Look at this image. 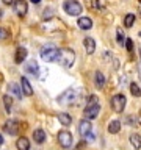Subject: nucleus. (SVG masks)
Listing matches in <instances>:
<instances>
[{
  "instance_id": "nucleus-14",
  "label": "nucleus",
  "mask_w": 141,
  "mask_h": 150,
  "mask_svg": "<svg viewBox=\"0 0 141 150\" xmlns=\"http://www.w3.org/2000/svg\"><path fill=\"white\" fill-rule=\"evenodd\" d=\"M21 89H22V94H25L27 97L33 96V88H31L30 81H28V78H25V77L21 78Z\"/></svg>"
},
{
  "instance_id": "nucleus-21",
  "label": "nucleus",
  "mask_w": 141,
  "mask_h": 150,
  "mask_svg": "<svg viewBox=\"0 0 141 150\" xmlns=\"http://www.w3.org/2000/svg\"><path fill=\"white\" fill-rule=\"evenodd\" d=\"M58 120H60V124L64 125V127H69L70 124H72V117H70L68 112H60V114H58Z\"/></svg>"
},
{
  "instance_id": "nucleus-29",
  "label": "nucleus",
  "mask_w": 141,
  "mask_h": 150,
  "mask_svg": "<svg viewBox=\"0 0 141 150\" xmlns=\"http://www.w3.org/2000/svg\"><path fill=\"white\" fill-rule=\"evenodd\" d=\"M52 16V8H49V9H46V11H44V14H42V17H50Z\"/></svg>"
},
{
  "instance_id": "nucleus-12",
  "label": "nucleus",
  "mask_w": 141,
  "mask_h": 150,
  "mask_svg": "<svg viewBox=\"0 0 141 150\" xmlns=\"http://www.w3.org/2000/svg\"><path fill=\"white\" fill-rule=\"evenodd\" d=\"M25 72L28 75H33V77H38V75H39V66H38V63L35 59L28 61L25 64Z\"/></svg>"
},
{
  "instance_id": "nucleus-18",
  "label": "nucleus",
  "mask_w": 141,
  "mask_h": 150,
  "mask_svg": "<svg viewBox=\"0 0 141 150\" xmlns=\"http://www.w3.org/2000/svg\"><path fill=\"white\" fill-rule=\"evenodd\" d=\"M129 141H130L132 147H133L135 150H140V149H141V134H138V133H132L130 138H129Z\"/></svg>"
},
{
  "instance_id": "nucleus-17",
  "label": "nucleus",
  "mask_w": 141,
  "mask_h": 150,
  "mask_svg": "<svg viewBox=\"0 0 141 150\" xmlns=\"http://www.w3.org/2000/svg\"><path fill=\"white\" fill-rule=\"evenodd\" d=\"M25 58H27V49L25 47H19L16 50V55H14V61H16L17 64H21L25 61Z\"/></svg>"
},
{
  "instance_id": "nucleus-24",
  "label": "nucleus",
  "mask_w": 141,
  "mask_h": 150,
  "mask_svg": "<svg viewBox=\"0 0 141 150\" xmlns=\"http://www.w3.org/2000/svg\"><path fill=\"white\" fill-rule=\"evenodd\" d=\"M133 22H135V14L129 13V14L125 16V19H124V25H125L127 28H130L132 25H133Z\"/></svg>"
},
{
  "instance_id": "nucleus-4",
  "label": "nucleus",
  "mask_w": 141,
  "mask_h": 150,
  "mask_svg": "<svg viewBox=\"0 0 141 150\" xmlns=\"http://www.w3.org/2000/svg\"><path fill=\"white\" fill-rule=\"evenodd\" d=\"M77 100V89L74 88H68L66 91H63L56 98V102L60 103V105H70V103H74Z\"/></svg>"
},
{
  "instance_id": "nucleus-30",
  "label": "nucleus",
  "mask_w": 141,
  "mask_h": 150,
  "mask_svg": "<svg viewBox=\"0 0 141 150\" xmlns=\"http://www.w3.org/2000/svg\"><path fill=\"white\" fill-rule=\"evenodd\" d=\"M2 2H3L5 5H11V3H13V0H2Z\"/></svg>"
},
{
  "instance_id": "nucleus-27",
  "label": "nucleus",
  "mask_w": 141,
  "mask_h": 150,
  "mask_svg": "<svg viewBox=\"0 0 141 150\" xmlns=\"http://www.w3.org/2000/svg\"><path fill=\"white\" fill-rule=\"evenodd\" d=\"M8 36H9V33L5 30V28L0 27V41H5V39H8Z\"/></svg>"
},
{
  "instance_id": "nucleus-2",
  "label": "nucleus",
  "mask_w": 141,
  "mask_h": 150,
  "mask_svg": "<svg viewBox=\"0 0 141 150\" xmlns=\"http://www.w3.org/2000/svg\"><path fill=\"white\" fill-rule=\"evenodd\" d=\"M58 63L63 66V67L66 69H69V67H72L74 63H75V53H74V50H70V49H61L60 50V55H58Z\"/></svg>"
},
{
  "instance_id": "nucleus-11",
  "label": "nucleus",
  "mask_w": 141,
  "mask_h": 150,
  "mask_svg": "<svg viewBox=\"0 0 141 150\" xmlns=\"http://www.w3.org/2000/svg\"><path fill=\"white\" fill-rule=\"evenodd\" d=\"M8 96L11 97H16V98H22V89H21V84L17 83H9L8 84Z\"/></svg>"
},
{
  "instance_id": "nucleus-15",
  "label": "nucleus",
  "mask_w": 141,
  "mask_h": 150,
  "mask_svg": "<svg viewBox=\"0 0 141 150\" xmlns=\"http://www.w3.org/2000/svg\"><path fill=\"white\" fill-rule=\"evenodd\" d=\"M77 25H78L80 30H91V28H93V21L89 17L83 16V17H78Z\"/></svg>"
},
{
  "instance_id": "nucleus-1",
  "label": "nucleus",
  "mask_w": 141,
  "mask_h": 150,
  "mask_svg": "<svg viewBox=\"0 0 141 150\" xmlns=\"http://www.w3.org/2000/svg\"><path fill=\"white\" fill-rule=\"evenodd\" d=\"M99 111H100V105H99L97 97L96 96H89L88 103H86V106H85V110H83L85 117H86V119H96Z\"/></svg>"
},
{
  "instance_id": "nucleus-31",
  "label": "nucleus",
  "mask_w": 141,
  "mask_h": 150,
  "mask_svg": "<svg viewBox=\"0 0 141 150\" xmlns=\"http://www.w3.org/2000/svg\"><path fill=\"white\" fill-rule=\"evenodd\" d=\"M30 2H31V3H35V5H38V3L41 2V0H30Z\"/></svg>"
},
{
  "instance_id": "nucleus-23",
  "label": "nucleus",
  "mask_w": 141,
  "mask_h": 150,
  "mask_svg": "<svg viewBox=\"0 0 141 150\" xmlns=\"http://www.w3.org/2000/svg\"><path fill=\"white\" fill-rule=\"evenodd\" d=\"M3 105H5V111H6V112H11V108H13V100H11V96L5 94V96H3Z\"/></svg>"
},
{
  "instance_id": "nucleus-13",
  "label": "nucleus",
  "mask_w": 141,
  "mask_h": 150,
  "mask_svg": "<svg viewBox=\"0 0 141 150\" xmlns=\"http://www.w3.org/2000/svg\"><path fill=\"white\" fill-rule=\"evenodd\" d=\"M83 47H85V52L88 55H93L96 52V41L93 38H85L83 39Z\"/></svg>"
},
{
  "instance_id": "nucleus-7",
  "label": "nucleus",
  "mask_w": 141,
  "mask_h": 150,
  "mask_svg": "<svg viewBox=\"0 0 141 150\" xmlns=\"http://www.w3.org/2000/svg\"><path fill=\"white\" fill-rule=\"evenodd\" d=\"M125 103H127V98L124 94H116L111 98V108L116 112H122V110L125 108Z\"/></svg>"
},
{
  "instance_id": "nucleus-19",
  "label": "nucleus",
  "mask_w": 141,
  "mask_h": 150,
  "mask_svg": "<svg viewBox=\"0 0 141 150\" xmlns=\"http://www.w3.org/2000/svg\"><path fill=\"white\" fill-rule=\"evenodd\" d=\"M16 147H17V150H30V141L25 136H22V138H19L16 141Z\"/></svg>"
},
{
  "instance_id": "nucleus-16",
  "label": "nucleus",
  "mask_w": 141,
  "mask_h": 150,
  "mask_svg": "<svg viewBox=\"0 0 141 150\" xmlns=\"http://www.w3.org/2000/svg\"><path fill=\"white\" fill-rule=\"evenodd\" d=\"M46 138H47V134L42 128H36L35 131H33V139H35L36 144H42L46 141Z\"/></svg>"
},
{
  "instance_id": "nucleus-3",
  "label": "nucleus",
  "mask_w": 141,
  "mask_h": 150,
  "mask_svg": "<svg viewBox=\"0 0 141 150\" xmlns=\"http://www.w3.org/2000/svg\"><path fill=\"white\" fill-rule=\"evenodd\" d=\"M41 55V59L46 61V63H53V61L58 59V55H60V50L53 45H44L39 52Z\"/></svg>"
},
{
  "instance_id": "nucleus-20",
  "label": "nucleus",
  "mask_w": 141,
  "mask_h": 150,
  "mask_svg": "<svg viewBox=\"0 0 141 150\" xmlns=\"http://www.w3.org/2000/svg\"><path fill=\"white\" fill-rule=\"evenodd\" d=\"M119 130H121V122L118 119L110 120V124H108V133L116 134V133H119Z\"/></svg>"
},
{
  "instance_id": "nucleus-25",
  "label": "nucleus",
  "mask_w": 141,
  "mask_h": 150,
  "mask_svg": "<svg viewBox=\"0 0 141 150\" xmlns=\"http://www.w3.org/2000/svg\"><path fill=\"white\" fill-rule=\"evenodd\" d=\"M130 92H132V96H135V97H141V89L136 83L130 84Z\"/></svg>"
},
{
  "instance_id": "nucleus-28",
  "label": "nucleus",
  "mask_w": 141,
  "mask_h": 150,
  "mask_svg": "<svg viewBox=\"0 0 141 150\" xmlns=\"http://www.w3.org/2000/svg\"><path fill=\"white\" fill-rule=\"evenodd\" d=\"M125 49L129 52L133 50V42H132V39H125Z\"/></svg>"
},
{
  "instance_id": "nucleus-10",
  "label": "nucleus",
  "mask_w": 141,
  "mask_h": 150,
  "mask_svg": "<svg viewBox=\"0 0 141 150\" xmlns=\"http://www.w3.org/2000/svg\"><path fill=\"white\" fill-rule=\"evenodd\" d=\"M91 130H93V125H91V122H89L88 119L86 120H82L78 124V133L82 134V138H86V136L91 133Z\"/></svg>"
},
{
  "instance_id": "nucleus-8",
  "label": "nucleus",
  "mask_w": 141,
  "mask_h": 150,
  "mask_svg": "<svg viewBox=\"0 0 141 150\" xmlns=\"http://www.w3.org/2000/svg\"><path fill=\"white\" fill-rule=\"evenodd\" d=\"M13 8H14V13H16L17 16H21V17H24L28 11V6H27L25 0H16V2H13Z\"/></svg>"
},
{
  "instance_id": "nucleus-26",
  "label": "nucleus",
  "mask_w": 141,
  "mask_h": 150,
  "mask_svg": "<svg viewBox=\"0 0 141 150\" xmlns=\"http://www.w3.org/2000/svg\"><path fill=\"white\" fill-rule=\"evenodd\" d=\"M116 35H118V44L122 45L125 42V36H124V33H122L121 28H118V30H116Z\"/></svg>"
},
{
  "instance_id": "nucleus-6",
  "label": "nucleus",
  "mask_w": 141,
  "mask_h": 150,
  "mask_svg": "<svg viewBox=\"0 0 141 150\" xmlns=\"http://www.w3.org/2000/svg\"><path fill=\"white\" fill-rule=\"evenodd\" d=\"M56 138H58V142H60V145H61L63 149H70V147H72L74 138H72V133H69L68 130L60 131Z\"/></svg>"
},
{
  "instance_id": "nucleus-5",
  "label": "nucleus",
  "mask_w": 141,
  "mask_h": 150,
  "mask_svg": "<svg viewBox=\"0 0 141 150\" xmlns=\"http://www.w3.org/2000/svg\"><path fill=\"white\" fill-rule=\"evenodd\" d=\"M63 9L66 11V14H69V16H80L83 11L82 5H80L77 0H66L63 3Z\"/></svg>"
},
{
  "instance_id": "nucleus-22",
  "label": "nucleus",
  "mask_w": 141,
  "mask_h": 150,
  "mask_svg": "<svg viewBox=\"0 0 141 150\" xmlns=\"http://www.w3.org/2000/svg\"><path fill=\"white\" fill-rule=\"evenodd\" d=\"M94 83H96V88L97 89H102L103 84H105V77H103L102 72H96V75H94Z\"/></svg>"
},
{
  "instance_id": "nucleus-9",
  "label": "nucleus",
  "mask_w": 141,
  "mask_h": 150,
  "mask_svg": "<svg viewBox=\"0 0 141 150\" xmlns=\"http://www.w3.org/2000/svg\"><path fill=\"white\" fill-rule=\"evenodd\" d=\"M3 130L6 131L8 134H17L19 133V122L13 120V119L6 120V122H5V125H3Z\"/></svg>"
},
{
  "instance_id": "nucleus-32",
  "label": "nucleus",
  "mask_w": 141,
  "mask_h": 150,
  "mask_svg": "<svg viewBox=\"0 0 141 150\" xmlns=\"http://www.w3.org/2000/svg\"><path fill=\"white\" fill-rule=\"evenodd\" d=\"M2 144H3V136L0 134V145H2Z\"/></svg>"
}]
</instances>
